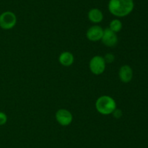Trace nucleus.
Masks as SVG:
<instances>
[{
	"mask_svg": "<svg viewBox=\"0 0 148 148\" xmlns=\"http://www.w3.org/2000/svg\"><path fill=\"white\" fill-rule=\"evenodd\" d=\"M108 10L113 15L117 17H124L133 11L134 3L133 0H110Z\"/></svg>",
	"mask_w": 148,
	"mask_h": 148,
	"instance_id": "nucleus-1",
	"label": "nucleus"
},
{
	"mask_svg": "<svg viewBox=\"0 0 148 148\" xmlns=\"http://www.w3.org/2000/svg\"><path fill=\"white\" fill-rule=\"evenodd\" d=\"M106 65V62L103 57L99 55L94 56L90 61V70L95 75H101L105 71Z\"/></svg>",
	"mask_w": 148,
	"mask_h": 148,
	"instance_id": "nucleus-4",
	"label": "nucleus"
},
{
	"mask_svg": "<svg viewBox=\"0 0 148 148\" xmlns=\"http://www.w3.org/2000/svg\"><path fill=\"white\" fill-rule=\"evenodd\" d=\"M101 41L106 46L112 47V46H116V44L118 43V36H117L116 33L107 28L104 30Z\"/></svg>",
	"mask_w": 148,
	"mask_h": 148,
	"instance_id": "nucleus-6",
	"label": "nucleus"
},
{
	"mask_svg": "<svg viewBox=\"0 0 148 148\" xmlns=\"http://www.w3.org/2000/svg\"><path fill=\"white\" fill-rule=\"evenodd\" d=\"M88 19L93 23H99L103 19V14L102 12L97 8L91 9L88 12Z\"/></svg>",
	"mask_w": 148,
	"mask_h": 148,
	"instance_id": "nucleus-9",
	"label": "nucleus"
},
{
	"mask_svg": "<svg viewBox=\"0 0 148 148\" xmlns=\"http://www.w3.org/2000/svg\"><path fill=\"white\" fill-rule=\"evenodd\" d=\"M59 62L64 66H70L73 64L75 57L74 55L69 52H64L60 55L59 58Z\"/></svg>",
	"mask_w": 148,
	"mask_h": 148,
	"instance_id": "nucleus-10",
	"label": "nucleus"
},
{
	"mask_svg": "<svg viewBox=\"0 0 148 148\" xmlns=\"http://www.w3.org/2000/svg\"><path fill=\"white\" fill-rule=\"evenodd\" d=\"M95 108L102 115L112 114L116 109V101L110 96L103 95L100 97L95 102Z\"/></svg>",
	"mask_w": 148,
	"mask_h": 148,
	"instance_id": "nucleus-2",
	"label": "nucleus"
},
{
	"mask_svg": "<svg viewBox=\"0 0 148 148\" xmlns=\"http://www.w3.org/2000/svg\"><path fill=\"white\" fill-rule=\"evenodd\" d=\"M120 80L124 83H129L132 81L133 77L132 68L130 65H123L121 67L119 73Z\"/></svg>",
	"mask_w": 148,
	"mask_h": 148,
	"instance_id": "nucleus-8",
	"label": "nucleus"
},
{
	"mask_svg": "<svg viewBox=\"0 0 148 148\" xmlns=\"http://www.w3.org/2000/svg\"><path fill=\"white\" fill-rule=\"evenodd\" d=\"M56 119L59 124L66 126L72 122L73 116L69 110L66 109H59L56 113Z\"/></svg>",
	"mask_w": 148,
	"mask_h": 148,
	"instance_id": "nucleus-5",
	"label": "nucleus"
},
{
	"mask_svg": "<svg viewBox=\"0 0 148 148\" xmlns=\"http://www.w3.org/2000/svg\"><path fill=\"white\" fill-rule=\"evenodd\" d=\"M109 29H111L112 31H114V33H118L122 28V23L118 19H114L110 23L109 25Z\"/></svg>",
	"mask_w": 148,
	"mask_h": 148,
	"instance_id": "nucleus-11",
	"label": "nucleus"
},
{
	"mask_svg": "<svg viewBox=\"0 0 148 148\" xmlns=\"http://www.w3.org/2000/svg\"><path fill=\"white\" fill-rule=\"evenodd\" d=\"M7 121V116L3 112H0V126H3Z\"/></svg>",
	"mask_w": 148,
	"mask_h": 148,
	"instance_id": "nucleus-12",
	"label": "nucleus"
},
{
	"mask_svg": "<svg viewBox=\"0 0 148 148\" xmlns=\"http://www.w3.org/2000/svg\"><path fill=\"white\" fill-rule=\"evenodd\" d=\"M17 23V17L11 11L4 12L0 15V27L4 30H10Z\"/></svg>",
	"mask_w": 148,
	"mask_h": 148,
	"instance_id": "nucleus-3",
	"label": "nucleus"
},
{
	"mask_svg": "<svg viewBox=\"0 0 148 148\" xmlns=\"http://www.w3.org/2000/svg\"><path fill=\"white\" fill-rule=\"evenodd\" d=\"M113 114H114V116H115L116 118H120L122 115V112H121V110H116V109L114 111V113H113Z\"/></svg>",
	"mask_w": 148,
	"mask_h": 148,
	"instance_id": "nucleus-14",
	"label": "nucleus"
},
{
	"mask_svg": "<svg viewBox=\"0 0 148 148\" xmlns=\"http://www.w3.org/2000/svg\"><path fill=\"white\" fill-rule=\"evenodd\" d=\"M104 30L99 26H93L90 28L86 33L87 38L91 41H98L101 40Z\"/></svg>",
	"mask_w": 148,
	"mask_h": 148,
	"instance_id": "nucleus-7",
	"label": "nucleus"
},
{
	"mask_svg": "<svg viewBox=\"0 0 148 148\" xmlns=\"http://www.w3.org/2000/svg\"><path fill=\"white\" fill-rule=\"evenodd\" d=\"M103 58H104V59H105L106 62H108V63H111V62L114 60V59H115V57H114V55H113V54L108 53V54H106L105 56V57H103Z\"/></svg>",
	"mask_w": 148,
	"mask_h": 148,
	"instance_id": "nucleus-13",
	"label": "nucleus"
}]
</instances>
